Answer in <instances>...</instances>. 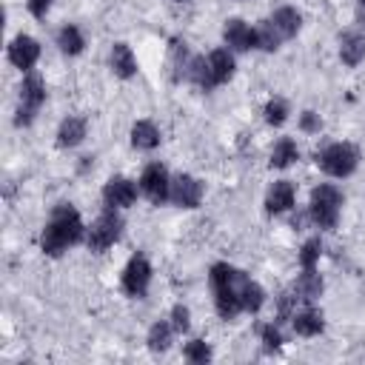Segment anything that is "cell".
I'll return each instance as SVG.
<instances>
[{"label":"cell","mask_w":365,"mask_h":365,"mask_svg":"<svg viewBox=\"0 0 365 365\" xmlns=\"http://www.w3.org/2000/svg\"><path fill=\"white\" fill-rule=\"evenodd\" d=\"M208 66H211V74H214L217 86H225L237 74V57L228 46H220V48L208 51Z\"/></svg>","instance_id":"obj_19"},{"label":"cell","mask_w":365,"mask_h":365,"mask_svg":"<svg viewBox=\"0 0 365 365\" xmlns=\"http://www.w3.org/2000/svg\"><path fill=\"white\" fill-rule=\"evenodd\" d=\"M299 160V145L291 137H279L271 148V168H288Z\"/></svg>","instance_id":"obj_25"},{"label":"cell","mask_w":365,"mask_h":365,"mask_svg":"<svg viewBox=\"0 0 365 365\" xmlns=\"http://www.w3.org/2000/svg\"><path fill=\"white\" fill-rule=\"evenodd\" d=\"M128 140H131V148H137V151H154L163 137L151 120H137L128 131Z\"/></svg>","instance_id":"obj_22"},{"label":"cell","mask_w":365,"mask_h":365,"mask_svg":"<svg viewBox=\"0 0 365 365\" xmlns=\"http://www.w3.org/2000/svg\"><path fill=\"white\" fill-rule=\"evenodd\" d=\"M174 325H171V319H157L151 328H148V334H145V345H148V351L151 354H165L168 348H171V339H174Z\"/></svg>","instance_id":"obj_24"},{"label":"cell","mask_w":365,"mask_h":365,"mask_svg":"<svg viewBox=\"0 0 365 365\" xmlns=\"http://www.w3.org/2000/svg\"><path fill=\"white\" fill-rule=\"evenodd\" d=\"M188 48L182 40H171V48H168V66H171V77L174 80H185V71H188Z\"/></svg>","instance_id":"obj_26"},{"label":"cell","mask_w":365,"mask_h":365,"mask_svg":"<svg viewBox=\"0 0 365 365\" xmlns=\"http://www.w3.org/2000/svg\"><path fill=\"white\" fill-rule=\"evenodd\" d=\"M51 3H54V0H26V9H29V14H31L34 20H46L48 11H51Z\"/></svg>","instance_id":"obj_35"},{"label":"cell","mask_w":365,"mask_h":365,"mask_svg":"<svg viewBox=\"0 0 365 365\" xmlns=\"http://www.w3.org/2000/svg\"><path fill=\"white\" fill-rule=\"evenodd\" d=\"M268 20H271V26L277 29V34L282 37V43H285V40H294V37L299 34V29H302V14H299V9H294V6H279Z\"/></svg>","instance_id":"obj_20"},{"label":"cell","mask_w":365,"mask_h":365,"mask_svg":"<svg viewBox=\"0 0 365 365\" xmlns=\"http://www.w3.org/2000/svg\"><path fill=\"white\" fill-rule=\"evenodd\" d=\"M211 356H214V351L205 339H188L182 348V359L194 362V365H205V362H211Z\"/></svg>","instance_id":"obj_30"},{"label":"cell","mask_w":365,"mask_h":365,"mask_svg":"<svg viewBox=\"0 0 365 365\" xmlns=\"http://www.w3.org/2000/svg\"><path fill=\"white\" fill-rule=\"evenodd\" d=\"M86 134H88V120L80 117V114H68V117L60 120L54 137H57V145L60 148H77L86 140Z\"/></svg>","instance_id":"obj_14"},{"label":"cell","mask_w":365,"mask_h":365,"mask_svg":"<svg viewBox=\"0 0 365 365\" xmlns=\"http://www.w3.org/2000/svg\"><path fill=\"white\" fill-rule=\"evenodd\" d=\"M254 31H257V48H259V51H277V48L282 46V37L277 34V29L271 26L268 17L259 20V23L254 26Z\"/></svg>","instance_id":"obj_27"},{"label":"cell","mask_w":365,"mask_h":365,"mask_svg":"<svg viewBox=\"0 0 365 365\" xmlns=\"http://www.w3.org/2000/svg\"><path fill=\"white\" fill-rule=\"evenodd\" d=\"M137 197H140V182H134L131 177L114 174L103 185V205H108V208L125 211V208H131L137 202Z\"/></svg>","instance_id":"obj_10"},{"label":"cell","mask_w":365,"mask_h":365,"mask_svg":"<svg viewBox=\"0 0 365 365\" xmlns=\"http://www.w3.org/2000/svg\"><path fill=\"white\" fill-rule=\"evenodd\" d=\"M48 91H46V80L34 71L23 74L20 80V88H17V111H14V125L17 128H26L37 120L43 103H46Z\"/></svg>","instance_id":"obj_5"},{"label":"cell","mask_w":365,"mask_h":365,"mask_svg":"<svg viewBox=\"0 0 365 365\" xmlns=\"http://www.w3.org/2000/svg\"><path fill=\"white\" fill-rule=\"evenodd\" d=\"M319 257H322V240L319 237H311L302 242L299 254H297V262L299 268H317L319 265Z\"/></svg>","instance_id":"obj_31"},{"label":"cell","mask_w":365,"mask_h":365,"mask_svg":"<svg viewBox=\"0 0 365 365\" xmlns=\"http://www.w3.org/2000/svg\"><path fill=\"white\" fill-rule=\"evenodd\" d=\"M339 60L348 68H356L365 60V31L348 29L339 34Z\"/></svg>","instance_id":"obj_15"},{"label":"cell","mask_w":365,"mask_h":365,"mask_svg":"<svg viewBox=\"0 0 365 365\" xmlns=\"http://www.w3.org/2000/svg\"><path fill=\"white\" fill-rule=\"evenodd\" d=\"M288 114H291V108H288V100H285V97H271V100L265 103V108H262L265 123H268V125H274V128L285 125Z\"/></svg>","instance_id":"obj_29"},{"label":"cell","mask_w":365,"mask_h":365,"mask_svg":"<svg viewBox=\"0 0 365 365\" xmlns=\"http://www.w3.org/2000/svg\"><path fill=\"white\" fill-rule=\"evenodd\" d=\"M86 231L88 225L83 222L80 211L71 202H57L40 231V251L46 257H60L68 248L86 242Z\"/></svg>","instance_id":"obj_1"},{"label":"cell","mask_w":365,"mask_h":365,"mask_svg":"<svg viewBox=\"0 0 365 365\" xmlns=\"http://www.w3.org/2000/svg\"><path fill=\"white\" fill-rule=\"evenodd\" d=\"M222 43H225L234 54L251 51V48H257V31H254V26H248L242 17H231V20H225V26H222Z\"/></svg>","instance_id":"obj_12"},{"label":"cell","mask_w":365,"mask_h":365,"mask_svg":"<svg viewBox=\"0 0 365 365\" xmlns=\"http://www.w3.org/2000/svg\"><path fill=\"white\" fill-rule=\"evenodd\" d=\"M322 288H325V282H322V277L317 274V268H302V271H299V277H297V279H294V285H291V291L297 294L299 305L317 302V299L322 297Z\"/></svg>","instance_id":"obj_17"},{"label":"cell","mask_w":365,"mask_h":365,"mask_svg":"<svg viewBox=\"0 0 365 365\" xmlns=\"http://www.w3.org/2000/svg\"><path fill=\"white\" fill-rule=\"evenodd\" d=\"M342 205H345V197L336 185L331 182H322L311 191V200H308V220L322 228V231H331L336 228L339 222V214H342Z\"/></svg>","instance_id":"obj_4"},{"label":"cell","mask_w":365,"mask_h":365,"mask_svg":"<svg viewBox=\"0 0 365 365\" xmlns=\"http://www.w3.org/2000/svg\"><path fill=\"white\" fill-rule=\"evenodd\" d=\"M317 168L334 180H348L356 168H359V148L348 140H336L328 143L325 148L317 151Z\"/></svg>","instance_id":"obj_3"},{"label":"cell","mask_w":365,"mask_h":365,"mask_svg":"<svg viewBox=\"0 0 365 365\" xmlns=\"http://www.w3.org/2000/svg\"><path fill=\"white\" fill-rule=\"evenodd\" d=\"M185 80L194 83L197 88L202 91H214L217 83H214V74H211V66H208V54H191L188 60V71H185Z\"/></svg>","instance_id":"obj_23"},{"label":"cell","mask_w":365,"mask_h":365,"mask_svg":"<svg viewBox=\"0 0 365 365\" xmlns=\"http://www.w3.org/2000/svg\"><path fill=\"white\" fill-rule=\"evenodd\" d=\"M140 194L151 202V205H165L171 202V174L163 163H148L140 171Z\"/></svg>","instance_id":"obj_7"},{"label":"cell","mask_w":365,"mask_h":365,"mask_svg":"<svg viewBox=\"0 0 365 365\" xmlns=\"http://www.w3.org/2000/svg\"><path fill=\"white\" fill-rule=\"evenodd\" d=\"M297 202V188L291 180H277L265 194V211L268 214H285Z\"/></svg>","instance_id":"obj_16"},{"label":"cell","mask_w":365,"mask_h":365,"mask_svg":"<svg viewBox=\"0 0 365 365\" xmlns=\"http://www.w3.org/2000/svg\"><path fill=\"white\" fill-rule=\"evenodd\" d=\"M123 228H125V220H123L120 208H108V205H106V208L94 217V222L88 225V231H86V248L94 251V254L108 251L111 245L120 242Z\"/></svg>","instance_id":"obj_6"},{"label":"cell","mask_w":365,"mask_h":365,"mask_svg":"<svg viewBox=\"0 0 365 365\" xmlns=\"http://www.w3.org/2000/svg\"><path fill=\"white\" fill-rule=\"evenodd\" d=\"M354 14H356V23H359V26H365V0H356Z\"/></svg>","instance_id":"obj_36"},{"label":"cell","mask_w":365,"mask_h":365,"mask_svg":"<svg viewBox=\"0 0 365 365\" xmlns=\"http://www.w3.org/2000/svg\"><path fill=\"white\" fill-rule=\"evenodd\" d=\"M265 305V288L248 277L245 288H242V314H257Z\"/></svg>","instance_id":"obj_28"},{"label":"cell","mask_w":365,"mask_h":365,"mask_svg":"<svg viewBox=\"0 0 365 365\" xmlns=\"http://www.w3.org/2000/svg\"><path fill=\"white\" fill-rule=\"evenodd\" d=\"M259 342H262V351L265 354H274V351H279L282 348V331H279V322H265L262 328H259Z\"/></svg>","instance_id":"obj_32"},{"label":"cell","mask_w":365,"mask_h":365,"mask_svg":"<svg viewBox=\"0 0 365 365\" xmlns=\"http://www.w3.org/2000/svg\"><path fill=\"white\" fill-rule=\"evenodd\" d=\"M248 274L231 262H214L208 268V285L214 294V311L220 319H237L242 314V288Z\"/></svg>","instance_id":"obj_2"},{"label":"cell","mask_w":365,"mask_h":365,"mask_svg":"<svg viewBox=\"0 0 365 365\" xmlns=\"http://www.w3.org/2000/svg\"><path fill=\"white\" fill-rule=\"evenodd\" d=\"M40 54H43L40 40H37V37H31V34H23V31H20V34H14V37L9 40V48H6L9 63H11L14 68H20L23 74L34 71V66H37Z\"/></svg>","instance_id":"obj_9"},{"label":"cell","mask_w":365,"mask_h":365,"mask_svg":"<svg viewBox=\"0 0 365 365\" xmlns=\"http://www.w3.org/2000/svg\"><path fill=\"white\" fill-rule=\"evenodd\" d=\"M205 194V185L194 177V174H174L171 177V202L177 208H200Z\"/></svg>","instance_id":"obj_11"},{"label":"cell","mask_w":365,"mask_h":365,"mask_svg":"<svg viewBox=\"0 0 365 365\" xmlns=\"http://www.w3.org/2000/svg\"><path fill=\"white\" fill-rule=\"evenodd\" d=\"M151 277H154V268H151L148 257L137 251V254H131V259L125 262L123 277H120V285H123L125 297H131V299H143V297L148 294Z\"/></svg>","instance_id":"obj_8"},{"label":"cell","mask_w":365,"mask_h":365,"mask_svg":"<svg viewBox=\"0 0 365 365\" xmlns=\"http://www.w3.org/2000/svg\"><path fill=\"white\" fill-rule=\"evenodd\" d=\"M54 43H57V48H60L66 57H77V54L86 51V34H83L80 26H74V23L60 26L57 34H54Z\"/></svg>","instance_id":"obj_21"},{"label":"cell","mask_w":365,"mask_h":365,"mask_svg":"<svg viewBox=\"0 0 365 365\" xmlns=\"http://www.w3.org/2000/svg\"><path fill=\"white\" fill-rule=\"evenodd\" d=\"M108 66H111V71H114V77H120V80H131V77H137V57H134V51H131V46L128 43H114L111 46V51H108Z\"/></svg>","instance_id":"obj_18"},{"label":"cell","mask_w":365,"mask_h":365,"mask_svg":"<svg viewBox=\"0 0 365 365\" xmlns=\"http://www.w3.org/2000/svg\"><path fill=\"white\" fill-rule=\"evenodd\" d=\"M291 328L297 336H319L325 331V314L317 308V302L299 305L291 317Z\"/></svg>","instance_id":"obj_13"},{"label":"cell","mask_w":365,"mask_h":365,"mask_svg":"<svg viewBox=\"0 0 365 365\" xmlns=\"http://www.w3.org/2000/svg\"><path fill=\"white\" fill-rule=\"evenodd\" d=\"M171 325H174V331L177 334H188V328H191V311L182 305V302H177L174 308H171Z\"/></svg>","instance_id":"obj_33"},{"label":"cell","mask_w":365,"mask_h":365,"mask_svg":"<svg viewBox=\"0 0 365 365\" xmlns=\"http://www.w3.org/2000/svg\"><path fill=\"white\" fill-rule=\"evenodd\" d=\"M319 128H322V117L317 114V111H302L299 114V131H305V134H319Z\"/></svg>","instance_id":"obj_34"}]
</instances>
